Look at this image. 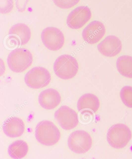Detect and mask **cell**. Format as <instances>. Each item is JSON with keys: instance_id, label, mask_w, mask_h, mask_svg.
Wrapping results in <instances>:
<instances>
[{"instance_id": "30bf717a", "label": "cell", "mask_w": 132, "mask_h": 159, "mask_svg": "<svg viewBox=\"0 0 132 159\" xmlns=\"http://www.w3.org/2000/svg\"><path fill=\"white\" fill-rule=\"evenodd\" d=\"M106 33V28L103 23L98 20H93L84 29L82 35L87 43L95 44L102 39Z\"/></svg>"}, {"instance_id": "9a60e30c", "label": "cell", "mask_w": 132, "mask_h": 159, "mask_svg": "<svg viewBox=\"0 0 132 159\" xmlns=\"http://www.w3.org/2000/svg\"><path fill=\"white\" fill-rule=\"evenodd\" d=\"M9 37L15 39L18 45H25L29 42L31 32L29 27L23 23H18L12 26L9 30Z\"/></svg>"}, {"instance_id": "8992f818", "label": "cell", "mask_w": 132, "mask_h": 159, "mask_svg": "<svg viewBox=\"0 0 132 159\" xmlns=\"http://www.w3.org/2000/svg\"><path fill=\"white\" fill-rule=\"evenodd\" d=\"M92 145L91 136L83 130H77L71 134L68 139V145L73 152L77 154L86 153Z\"/></svg>"}, {"instance_id": "6da1fadb", "label": "cell", "mask_w": 132, "mask_h": 159, "mask_svg": "<svg viewBox=\"0 0 132 159\" xmlns=\"http://www.w3.org/2000/svg\"><path fill=\"white\" fill-rule=\"evenodd\" d=\"M35 133L38 142L46 146L55 145L59 140L61 136L59 130L54 124L46 120L38 124Z\"/></svg>"}, {"instance_id": "7c38bea8", "label": "cell", "mask_w": 132, "mask_h": 159, "mask_svg": "<svg viewBox=\"0 0 132 159\" xmlns=\"http://www.w3.org/2000/svg\"><path fill=\"white\" fill-rule=\"evenodd\" d=\"M60 93L53 89H47L41 92L39 95V104L44 109L52 110L57 107L61 102Z\"/></svg>"}, {"instance_id": "e0dca14e", "label": "cell", "mask_w": 132, "mask_h": 159, "mask_svg": "<svg viewBox=\"0 0 132 159\" xmlns=\"http://www.w3.org/2000/svg\"><path fill=\"white\" fill-rule=\"evenodd\" d=\"M118 71L122 76L132 78V57L122 55L118 58L116 62Z\"/></svg>"}, {"instance_id": "277c9868", "label": "cell", "mask_w": 132, "mask_h": 159, "mask_svg": "<svg viewBox=\"0 0 132 159\" xmlns=\"http://www.w3.org/2000/svg\"><path fill=\"white\" fill-rule=\"evenodd\" d=\"M132 137L131 130L126 125L117 124L111 126L108 130L106 139L109 144L116 149L125 147Z\"/></svg>"}, {"instance_id": "7a4b0ae2", "label": "cell", "mask_w": 132, "mask_h": 159, "mask_svg": "<svg viewBox=\"0 0 132 159\" xmlns=\"http://www.w3.org/2000/svg\"><path fill=\"white\" fill-rule=\"evenodd\" d=\"M78 69L77 60L70 55L60 56L54 63V71L58 77L62 79L73 78L77 74Z\"/></svg>"}, {"instance_id": "4fadbf2b", "label": "cell", "mask_w": 132, "mask_h": 159, "mask_svg": "<svg viewBox=\"0 0 132 159\" xmlns=\"http://www.w3.org/2000/svg\"><path fill=\"white\" fill-rule=\"evenodd\" d=\"M2 129L5 134L9 137H19L24 133L25 125L22 119L17 117H11L4 122Z\"/></svg>"}, {"instance_id": "52a82bcc", "label": "cell", "mask_w": 132, "mask_h": 159, "mask_svg": "<svg viewBox=\"0 0 132 159\" xmlns=\"http://www.w3.org/2000/svg\"><path fill=\"white\" fill-rule=\"evenodd\" d=\"M41 39L45 46L53 51L60 50L64 44L63 33L55 27H49L44 29L41 33Z\"/></svg>"}, {"instance_id": "9c48e42d", "label": "cell", "mask_w": 132, "mask_h": 159, "mask_svg": "<svg viewBox=\"0 0 132 159\" xmlns=\"http://www.w3.org/2000/svg\"><path fill=\"white\" fill-rule=\"evenodd\" d=\"M92 17V12L87 6H81L76 8L68 16L67 24L73 29L82 28Z\"/></svg>"}, {"instance_id": "d6986e66", "label": "cell", "mask_w": 132, "mask_h": 159, "mask_svg": "<svg viewBox=\"0 0 132 159\" xmlns=\"http://www.w3.org/2000/svg\"><path fill=\"white\" fill-rule=\"evenodd\" d=\"M57 6L63 9H69L78 3L79 1H54Z\"/></svg>"}, {"instance_id": "5b68a950", "label": "cell", "mask_w": 132, "mask_h": 159, "mask_svg": "<svg viewBox=\"0 0 132 159\" xmlns=\"http://www.w3.org/2000/svg\"><path fill=\"white\" fill-rule=\"evenodd\" d=\"M50 72L45 68L36 66L26 73L25 77V83L33 89H39L47 86L50 82Z\"/></svg>"}, {"instance_id": "5bb4252c", "label": "cell", "mask_w": 132, "mask_h": 159, "mask_svg": "<svg viewBox=\"0 0 132 159\" xmlns=\"http://www.w3.org/2000/svg\"><path fill=\"white\" fill-rule=\"evenodd\" d=\"M100 102L98 97L92 93H86L79 98L77 103L78 110L82 113L93 114L99 109Z\"/></svg>"}, {"instance_id": "3957f363", "label": "cell", "mask_w": 132, "mask_h": 159, "mask_svg": "<svg viewBox=\"0 0 132 159\" xmlns=\"http://www.w3.org/2000/svg\"><path fill=\"white\" fill-rule=\"evenodd\" d=\"M33 61L32 55L27 49L20 48L12 50L9 54L7 63L11 70L14 72H23L31 66Z\"/></svg>"}, {"instance_id": "2e32d148", "label": "cell", "mask_w": 132, "mask_h": 159, "mask_svg": "<svg viewBox=\"0 0 132 159\" xmlns=\"http://www.w3.org/2000/svg\"><path fill=\"white\" fill-rule=\"evenodd\" d=\"M29 147L27 143L23 140H17L9 146L8 152L11 158L14 159H21L27 154Z\"/></svg>"}, {"instance_id": "8fae6325", "label": "cell", "mask_w": 132, "mask_h": 159, "mask_svg": "<svg viewBox=\"0 0 132 159\" xmlns=\"http://www.w3.org/2000/svg\"><path fill=\"white\" fill-rule=\"evenodd\" d=\"M97 48L103 55L112 57L117 55L121 51L122 44L118 38L114 35H109L98 44Z\"/></svg>"}, {"instance_id": "ac0fdd59", "label": "cell", "mask_w": 132, "mask_h": 159, "mask_svg": "<svg viewBox=\"0 0 132 159\" xmlns=\"http://www.w3.org/2000/svg\"><path fill=\"white\" fill-rule=\"evenodd\" d=\"M120 97L125 106L132 108V87L130 86L124 87L120 90Z\"/></svg>"}, {"instance_id": "ba28073f", "label": "cell", "mask_w": 132, "mask_h": 159, "mask_svg": "<svg viewBox=\"0 0 132 159\" xmlns=\"http://www.w3.org/2000/svg\"><path fill=\"white\" fill-rule=\"evenodd\" d=\"M54 116L63 129L69 130L77 126L79 123L77 113L67 106H61L55 112Z\"/></svg>"}]
</instances>
